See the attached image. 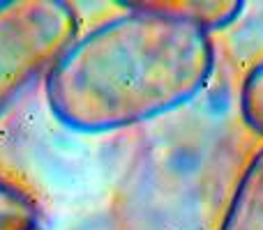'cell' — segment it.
I'll use <instances>...</instances> for the list:
<instances>
[{
    "label": "cell",
    "mask_w": 263,
    "mask_h": 230,
    "mask_svg": "<svg viewBox=\"0 0 263 230\" xmlns=\"http://www.w3.org/2000/svg\"><path fill=\"white\" fill-rule=\"evenodd\" d=\"M219 230H263V150L242 173Z\"/></svg>",
    "instance_id": "3"
},
{
    "label": "cell",
    "mask_w": 263,
    "mask_h": 230,
    "mask_svg": "<svg viewBox=\"0 0 263 230\" xmlns=\"http://www.w3.org/2000/svg\"><path fill=\"white\" fill-rule=\"evenodd\" d=\"M125 14L79 35L46 76V99L81 134L125 129L185 106L215 67L210 32L159 3H125Z\"/></svg>",
    "instance_id": "1"
},
{
    "label": "cell",
    "mask_w": 263,
    "mask_h": 230,
    "mask_svg": "<svg viewBox=\"0 0 263 230\" xmlns=\"http://www.w3.org/2000/svg\"><path fill=\"white\" fill-rule=\"evenodd\" d=\"M37 210L21 189L0 180V230H35Z\"/></svg>",
    "instance_id": "5"
},
{
    "label": "cell",
    "mask_w": 263,
    "mask_h": 230,
    "mask_svg": "<svg viewBox=\"0 0 263 230\" xmlns=\"http://www.w3.org/2000/svg\"><path fill=\"white\" fill-rule=\"evenodd\" d=\"M240 109L247 124L263 136V62L252 67V72L245 76L240 90Z\"/></svg>",
    "instance_id": "6"
},
{
    "label": "cell",
    "mask_w": 263,
    "mask_h": 230,
    "mask_svg": "<svg viewBox=\"0 0 263 230\" xmlns=\"http://www.w3.org/2000/svg\"><path fill=\"white\" fill-rule=\"evenodd\" d=\"M79 37V16L65 0H0V117L49 76Z\"/></svg>",
    "instance_id": "2"
},
{
    "label": "cell",
    "mask_w": 263,
    "mask_h": 230,
    "mask_svg": "<svg viewBox=\"0 0 263 230\" xmlns=\"http://www.w3.org/2000/svg\"><path fill=\"white\" fill-rule=\"evenodd\" d=\"M157 3L178 16L199 23L208 32L233 23L245 7V3L238 0H157Z\"/></svg>",
    "instance_id": "4"
}]
</instances>
